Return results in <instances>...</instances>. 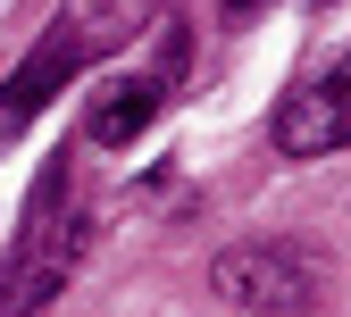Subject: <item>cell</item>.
<instances>
[{
  "instance_id": "cell-3",
  "label": "cell",
  "mask_w": 351,
  "mask_h": 317,
  "mask_svg": "<svg viewBox=\"0 0 351 317\" xmlns=\"http://www.w3.org/2000/svg\"><path fill=\"white\" fill-rule=\"evenodd\" d=\"M167 67H134V75H109L101 92H93V109H84V142H101V151H125L134 134L167 109Z\"/></svg>"
},
{
  "instance_id": "cell-10",
  "label": "cell",
  "mask_w": 351,
  "mask_h": 317,
  "mask_svg": "<svg viewBox=\"0 0 351 317\" xmlns=\"http://www.w3.org/2000/svg\"><path fill=\"white\" fill-rule=\"evenodd\" d=\"M0 9H9V0H0Z\"/></svg>"
},
{
  "instance_id": "cell-7",
  "label": "cell",
  "mask_w": 351,
  "mask_h": 317,
  "mask_svg": "<svg viewBox=\"0 0 351 317\" xmlns=\"http://www.w3.org/2000/svg\"><path fill=\"white\" fill-rule=\"evenodd\" d=\"M326 92H335V109H343V142H351V59L326 75Z\"/></svg>"
},
{
  "instance_id": "cell-4",
  "label": "cell",
  "mask_w": 351,
  "mask_h": 317,
  "mask_svg": "<svg viewBox=\"0 0 351 317\" xmlns=\"http://www.w3.org/2000/svg\"><path fill=\"white\" fill-rule=\"evenodd\" d=\"M75 67H84V51H75V42H67V34L51 25V34L34 42V59H25V67H17L9 84H0V151H9L17 134H25V117H34L42 101H51V92H59V84H67Z\"/></svg>"
},
{
  "instance_id": "cell-8",
  "label": "cell",
  "mask_w": 351,
  "mask_h": 317,
  "mask_svg": "<svg viewBox=\"0 0 351 317\" xmlns=\"http://www.w3.org/2000/svg\"><path fill=\"white\" fill-rule=\"evenodd\" d=\"M259 9H268V0H226V17L243 25V17H259Z\"/></svg>"
},
{
  "instance_id": "cell-1",
  "label": "cell",
  "mask_w": 351,
  "mask_h": 317,
  "mask_svg": "<svg viewBox=\"0 0 351 317\" xmlns=\"http://www.w3.org/2000/svg\"><path fill=\"white\" fill-rule=\"evenodd\" d=\"M51 184H59V175H51ZM51 184L34 192V217H25V234H17V259H9V276H0V317L51 309V292H67V276H75L84 225H75V209L51 217Z\"/></svg>"
},
{
  "instance_id": "cell-5",
  "label": "cell",
  "mask_w": 351,
  "mask_h": 317,
  "mask_svg": "<svg viewBox=\"0 0 351 317\" xmlns=\"http://www.w3.org/2000/svg\"><path fill=\"white\" fill-rule=\"evenodd\" d=\"M335 142H343V109L326 84H301V92L276 101V151L285 159H326Z\"/></svg>"
},
{
  "instance_id": "cell-2",
  "label": "cell",
  "mask_w": 351,
  "mask_h": 317,
  "mask_svg": "<svg viewBox=\"0 0 351 317\" xmlns=\"http://www.w3.org/2000/svg\"><path fill=\"white\" fill-rule=\"evenodd\" d=\"M209 284L226 292L234 309L301 317V309L318 301V259H310V251H293V242H234V251H217Z\"/></svg>"
},
{
  "instance_id": "cell-9",
  "label": "cell",
  "mask_w": 351,
  "mask_h": 317,
  "mask_svg": "<svg viewBox=\"0 0 351 317\" xmlns=\"http://www.w3.org/2000/svg\"><path fill=\"white\" fill-rule=\"evenodd\" d=\"M318 9H335V0H318Z\"/></svg>"
},
{
  "instance_id": "cell-6",
  "label": "cell",
  "mask_w": 351,
  "mask_h": 317,
  "mask_svg": "<svg viewBox=\"0 0 351 317\" xmlns=\"http://www.w3.org/2000/svg\"><path fill=\"white\" fill-rule=\"evenodd\" d=\"M143 9H151V0H67V9H59V34L75 42L84 59H101V51H117V42L143 34Z\"/></svg>"
}]
</instances>
